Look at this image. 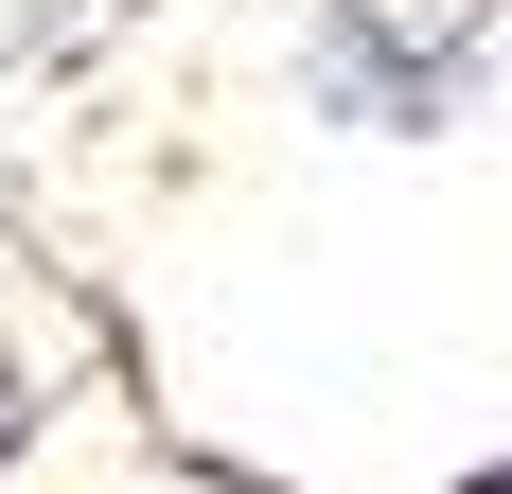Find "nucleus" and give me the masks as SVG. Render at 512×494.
<instances>
[{
	"instance_id": "f257e3e1",
	"label": "nucleus",
	"mask_w": 512,
	"mask_h": 494,
	"mask_svg": "<svg viewBox=\"0 0 512 494\" xmlns=\"http://www.w3.org/2000/svg\"><path fill=\"white\" fill-rule=\"evenodd\" d=\"M460 89H477V53L389 36V18H354V0H318V106H336V124H371V142H442Z\"/></svg>"
},
{
	"instance_id": "f03ea898",
	"label": "nucleus",
	"mask_w": 512,
	"mask_h": 494,
	"mask_svg": "<svg viewBox=\"0 0 512 494\" xmlns=\"http://www.w3.org/2000/svg\"><path fill=\"white\" fill-rule=\"evenodd\" d=\"M18 424H36V406H18V389H0V459H18Z\"/></svg>"
},
{
	"instance_id": "7ed1b4c3",
	"label": "nucleus",
	"mask_w": 512,
	"mask_h": 494,
	"mask_svg": "<svg viewBox=\"0 0 512 494\" xmlns=\"http://www.w3.org/2000/svg\"><path fill=\"white\" fill-rule=\"evenodd\" d=\"M460 494H512V459H477V477H460Z\"/></svg>"
}]
</instances>
